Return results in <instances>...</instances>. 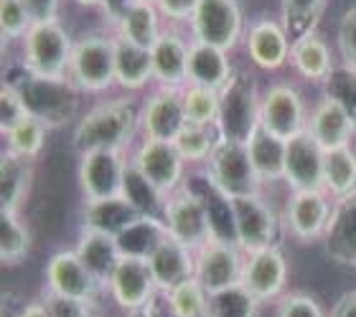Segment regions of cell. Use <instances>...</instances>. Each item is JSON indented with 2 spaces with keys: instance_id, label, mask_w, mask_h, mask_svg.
<instances>
[{
  "instance_id": "7a4b0ae2",
  "label": "cell",
  "mask_w": 356,
  "mask_h": 317,
  "mask_svg": "<svg viewBox=\"0 0 356 317\" xmlns=\"http://www.w3.org/2000/svg\"><path fill=\"white\" fill-rule=\"evenodd\" d=\"M3 84L18 89L26 110L33 119H38L46 130H61L69 122H74L82 107L79 89L72 79H49V76H33L21 64V71L15 79H3Z\"/></svg>"
},
{
  "instance_id": "d6a6232c",
  "label": "cell",
  "mask_w": 356,
  "mask_h": 317,
  "mask_svg": "<svg viewBox=\"0 0 356 317\" xmlns=\"http://www.w3.org/2000/svg\"><path fill=\"white\" fill-rule=\"evenodd\" d=\"M323 191L336 200L356 191V153L354 148L328 150L323 157Z\"/></svg>"
},
{
  "instance_id": "b9f144b4",
  "label": "cell",
  "mask_w": 356,
  "mask_h": 317,
  "mask_svg": "<svg viewBox=\"0 0 356 317\" xmlns=\"http://www.w3.org/2000/svg\"><path fill=\"white\" fill-rule=\"evenodd\" d=\"M323 96H331L336 104H341V110L349 114L356 130V69L346 64H336L334 71L323 81Z\"/></svg>"
},
{
  "instance_id": "484cf974",
  "label": "cell",
  "mask_w": 356,
  "mask_h": 317,
  "mask_svg": "<svg viewBox=\"0 0 356 317\" xmlns=\"http://www.w3.org/2000/svg\"><path fill=\"white\" fill-rule=\"evenodd\" d=\"M232 74H234V69H232L227 51L193 41L191 51H188V84L186 87L222 92L227 87V81L232 79Z\"/></svg>"
},
{
  "instance_id": "1f68e13d",
  "label": "cell",
  "mask_w": 356,
  "mask_h": 317,
  "mask_svg": "<svg viewBox=\"0 0 356 317\" xmlns=\"http://www.w3.org/2000/svg\"><path fill=\"white\" fill-rule=\"evenodd\" d=\"M115 239H118V246L122 257L145 259V262H148V259L153 257V251L168 239V229H165L163 219L140 216V219H135V221Z\"/></svg>"
},
{
  "instance_id": "ac0fdd59",
  "label": "cell",
  "mask_w": 356,
  "mask_h": 317,
  "mask_svg": "<svg viewBox=\"0 0 356 317\" xmlns=\"http://www.w3.org/2000/svg\"><path fill=\"white\" fill-rule=\"evenodd\" d=\"M107 292L112 295V300L122 307V310H138V307H148L161 297L150 272V264L145 259H120L118 269L112 274Z\"/></svg>"
},
{
  "instance_id": "5b68a950",
  "label": "cell",
  "mask_w": 356,
  "mask_h": 317,
  "mask_svg": "<svg viewBox=\"0 0 356 317\" xmlns=\"http://www.w3.org/2000/svg\"><path fill=\"white\" fill-rule=\"evenodd\" d=\"M69 79L84 94H99V92H107L112 84H118L115 81V38L89 33L74 41Z\"/></svg>"
},
{
  "instance_id": "e575fe53",
  "label": "cell",
  "mask_w": 356,
  "mask_h": 317,
  "mask_svg": "<svg viewBox=\"0 0 356 317\" xmlns=\"http://www.w3.org/2000/svg\"><path fill=\"white\" fill-rule=\"evenodd\" d=\"M33 237L18 211H0V259L6 266H18L29 259Z\"/></svg>"
},
{
  "instance_id": "603a6c76",
  "label": "cell",
  "mask_w": 356,
  "mask_h": 317,
  "mask_svg": "<svg viewBox=\"0 0 356 317\" xmlns=\"http://www.w3.org/2000/svg\"><path fill=\"white\" fill-rule=\"evenodd\" d=\"M305 132L328 153L336 148H349L356 130L349 114L341 110V104H336L331 96H321V102L308 114Z\"/></svg>"
},
{
  "instance_id": "52a82bcc",
  "label": "cell",
  "mask_w": 356,
  "mask_h": 317,
  "mask_svg": "<svg viewBox=\"0 0 356 317\" xmlns=\"http://www.w3.org/2000/svg\"><path fill=\"white\" fill-rule=\"evenodd\" d=\"M188 26L196 44L214 46L222 51H232L247 33L237 0H201Z\"/></svg>"
},
{
  "instance_id": "d6986e66",
  "label": "cell",
  "mask_w": 356,
  "mask_h": 317,
  "mask_svg": "<svg viewBox=\"0 0 356 317\" xmlns=\"http://www.w3.org/2000/svg\"><path fill=\"white\" fill-rule=\"evenodd\" d=\"M323 157L326 150L311 135H296L285 153V183L290 191H323Z\"/></svg>"
},
{
  "instance_id": "30bf717a",
  "label": "cell",
  "mask_w": 356,
  "mask_h": 317,
  "mask_svg": "<svg viewBox=\"0 0 356 317\" xmlns=\"http://www.w3.org/2000/svg\"><path fill=\"white\" fill-rule=\"evenodd\" d=\"M232 208H234V223H237V246L245 254L277 246L280 221L273 206L262 198V193L232 198Z\"/></svg>"
},
{
  "instance_id": "44dd1931",
  "label": "cell",
  "mask_w": 356,
  "mask_h": 317,
  "mask_svg": "<svg viewBox=\"0 0 356 317\" xmlns=\"http://www.w3.org/2000/svg\"><path fill=\"white\" fill-rule=\"evenodd\" d=\"M247 53L257 69L262 71H277L290 61L293 41L285 33L280 23L275 21H257L245 33Z\"/></svg>"
},
{
  "instance_id": "f546056e",
  "label": "cell",
  "mask_w": 356,
  "mask_h": 317,
  "mask_svg": "<svg viewBox=\"0 0 356 317\" xmlns=\"http://www.w3.org/2000/svg\"><path fill=\"white\" fill-rule=\"evenodd\" d=\"M290 61L296 71L303 79L308 81H323L328 79V74L334 71V53H331V46L326 44V38L321 33H311V36H303L293 41V49H290Z\"/></svg>"
},
{
  "instance_id": "f5cc1de1",
  "label": "cell",
  "mask_w": 356,
  "mask_h": 317,
  "mask_svg": "<svg viewBox=\"0 0 356 317\" xmlns=\"http://www.w3.org/2000/svg\"><path fill=\"white\" fill-rule=\"evenodd\" d=\"M328 317H356V289L346 292V295L331 307Z\"/></svg>"
},
{
  "instance_id": "4dcf8cb0",
  "label": "cell",
  "mask_w": 356,
  "mask_h": 317,
  "mask_svg": "<svg viewBox=\"0 0 356 317\" xmlns=\"http://www.w3.org/2000/svg\"><path fill=\"white\" fill-rule=\"evenodd\" d=\"M135 219H140V214L122 196H118V198H104V200H84L82 229L102 231V234L118 237Z\"/></svg>"
},
{
  "instance_id": "6f0895ef",
  "label": "cell",
  "mask_w": 356,
  "mask_h": 317,
  "mask_svg": "<svg viewBox=\"0 0 356 317\" xmlns=\"http://www.w3.org/2000/svg\"><path fill=\"white\" fill-rule=\"evenodd\" d=\"M196 317H211V315H209V310H207V312H201V315H196Z\"/></svg>"
},
{
  "instance_id": "8fae6325",
  "label": "cell",
  "mask_w": 356,
  "mask_h": 317,
  "mask_svg": "<svg viewBox=\"0 0 356 317\" xmlns=\"http://www.w3.org/2000/svg\"><path fill=\"white\" fill-rule=\"evenodd\" d=\"M308 114L311 112H305V104L296 87L280 81L262 92L260 125L275 137L288 142L296 135H303L308 127Z\"/></svg>"
},
{
  "instance_id": "d4e9b609",
  "label": "cell",
  "mask_w": 356,
  "mask_h": 317,
  "mask_svg": "<svg viewBox=\"0 0 356 317\" xmlns=\"http://www.w3.org/2000/svg\"><path fill=\"white\" fill-rule=\"evenodd\" d=\"M74 251H76V257L82 259V264L89 269V274L107 289L112 274H115L120 259H122L118 239L110 237V234H102V231L82 229Z\"/></svg>"
},
{
  "instance_id": "836d02e7",
  "label": "cell",
  "mask_w": 356,
  "mask_h": 317,
  "mask_svg": "<svg viewBox=\"0 0 356 317\" xmlns=\"http://www.w3.org/2000/svg\"><path fill=\"white\" fill-rule=\"evenodd\" d=\"M161 13L156 3H138L118 26V36L143 49H153L161 38Z\"/></svg>"
},
{
  "instance_id": "c3c4849f",
  "label": "cell",
  "mask_w": 356,
  "mask_h": 317,
  "mask_svg": "<svg viewBox=\"0 0 356 317\" xmlns=\"http://www.w3.org/2000/svg\"><path fill=\"white\" fill-rule=\"evenodd\" d=\"M339 53H341V64L356 69V6L346 8V13L339 21Z\"/></svg>"
},
{
  "instance_id": "2e32d148",
  "label": "cell",
  "mask_w": 356,
  "mask_h": 317,
  "mask_svg": "<svg viewBox=\"0 0 356 317\" xmlns=\"http://www.w3.org/2000/svg\"><path fill=\"white\" fill-rule=\"evenodd\" d=\"M54 295L72 297V300H84L95 302L104 292V287L89 274V269L82 264V259L76 257L74 249H64L51 254L46 264V287Z\"/></svg>"
},
{
  "instance_id": "9c48e42d",
  "label": "cell",
  "mask_w": 356,
  "mask_h": 317,
  "mask_svg": "<svg viewBox=\"0 0 356 317\" xmlns=\"http://www.w3.org/2000/svg\"><path fill=\"white\" fill-rule=\"evenodd\" d=\"M163 223L168 229V237L178 243L188 246L191 251H199L207 241H211V226H209L207 208L201 198L188 188H178L165 198Z\"/></svg>"
},
{
  "instance_id": "11a10c76",
  "label": "cell",
  "mask_w": 356,
  "mask_h": 317,
  "mask_svg": "<svg viewBox=\"0 0 356 317\" xmlns=\"http://www.w3.org/2000/svg\"><path fill=\"white\" fill-rule=\"evenodd\" d=\"M125 317H156V302L148 307H138V310H127Z\"/></svg>"
},
{
  "instance_id": "f907efd6",
  "label": "cell",
  "mask_w": 356,
  "mask_h": 317,
  "mask_svg": "<svg viewBox=\"0 0 356 317\" xmlns=\"http://www.w3.org/2000/svg\"><path fill=\"white\" fill-rule=\"evenodd\" d=\"M59 3L61 0H23L26 10L31 13L33 26L59 23Z\"/></svg>"
},
{
  "instance_id": "7c38bea8",
  "label": "cell",
  "mask_w": 356,
  "mask_h": 317,
  "mask_svg": "<svg viewBox=\"0 0 356 317\" xmlns=\"http://www.w3.org/2000/svg\"><path fill=\"white\" fill-rule=\"evenodd\" d=\"M130 162L156 185L158 191L163 193L165 198L171 193H176L178 188H184L186 183V162L181 157V153H178L176 142H161L143 137V142L138 145Z\"/></svg>"
},
{
  "instance_id": "816d5d0a",
  "label": "cell",
  "mask_w": 356,
  "mask_h": 317,
  "mask_svg": "<svg viewBox=\"0 0 356 317\" xmlns=\"http://www.w3.org/2000/svg\"><path fill=\"white\" fill-rule=\"evenodd\" d=\"M138 3H140V0H102V3H99V10H102L104 18L118 28L120 23H122V18H125Z\"/></svg>"
},
{
  "instance_id": "680465c9",
  "label": "cell",
  "mask_w": 356,
  "mask_h": 317,
  "mask_svg": "<svg viewBox=\"0 0 356 317\" xmlns=\"http://www.w3.org/2000/svg\"><path fill=\"white\" fill-rule=\"evenodd\" d=\"M143 3H156V0H143Z\"/></svg>"
},
{
  "instance_id": "d590c367",
  "label": "cell",
  "mask_w": 356,
  "mask_h": 317,
  "mask_svg": "<svg viewBox=\"0 0 356 317\" xmlns=\"http://www.w3.org/2000/svg\"><path fill=\"white\" fill-rule=\"evenodd\" d=\"M122 198H125L140 216H148V219H163L165 196L158 191L156 185L150 183L148 178L143 175L140 170L135 168L133 162H130L125 170Z\"/></svg>"
},
{
  "instance_id": "bcb514c9",
  "label": "cell",
  "mask_w": 356,
  "mask_h": 317,
  "mask_svg": "<svg viewBox=\"0 0 356 317\" xmlns=\"http://www.w3.org/2000/svg\"><path fill=\"white\" fill-rule=\"evenodd\" d=\"M44 307L49 310V317H97V305L84 302V300H72V297L54 295L44 289V295L38 297Z\"/></svg>"
},
{
  "instance_id": "8d00e7d4",
  "label": "cell",
  "mask_w": 356,
  "mask_h": 317,
  "mask_svg": "<svg viewBox=\"0 0 356 317\" xmlns=\"http://www.w3.org/2000/svg\"><path fill=\"white\" fill-rule=\"evenodd\" d=\"M328 0H280V26L293 41L316 33Z\"/></svg>"
},
{
  "instance_id": "7bdbcfd3",
  "label": "cell",
  "mask_w": 356,
  "mask_h": 317,
  "mask_svg": "<svg viewBox=\"0 0 356 317\" xmlns=\"http://www.w3.org/2000/svg\"><path fill=\"white\" fill-rule=\"evenodd\" d=\"M186 117L191 125H216L219 117V92L201 87H184Z\"/></svg>"
},
{
  "instance_id": "5bb4252c",
  "label": "cell",
  "mask_w": 356,
  "mask_h": 317,
  "mask_svg": "<svg viewBox=\"0 0 356 317\" xmlns=\"http://www.w3.org/2000/svg\"><path fill=\"white\" fill-rule=\"evenodd\" d=\"M331 214H334V206L326 191H293L285 203L282 226L293 239L311 243L323 239Z\"/></svg>"
},
{
  "instance_id": "9f6ffc18",
  "label": "cell",
  "mask_w": 356,
  "mask_h": 317,
  "mask_svg": "<svg viewBox=\"0 0 356 317\" xmlns=\"http://www.w3.org/2000/svg\"><path fill=\"white\" fill-rule=\"evenodd\" d=\"M76 3H79V6H84V8H99V3H102V0H76Z\"/></svg>"
},
{
  "instance_id": "74e56055",
  "label": "cell",
  "mask_w": 356,
  "mask_h": 317,
  "mask_svg": "<svg viewBox=\"0 0 356 317\" xmlns=\"http://www.w3.org/2000/svg\"><path fill=\"white\" fill-rule=\"evenodd\" d=\"M209 315L211 317H260V300L245 287L234 284L216 295H209Z\"/></svg>"
},
{
  "instance_id": "4fadbf2b",
  "label": "cell",
  "mask_w": 356,
  "mask_h": 317,
  "mask_svg": "<svg viewBox=\"0 0 356 317\" xmlns=\"http://www.w3.org/2000/svg\"><path fill=\"white\" fill-rule=\"evenodd\" d=\"M242 272H245V251L237 243L211 239L196 251V280L209 295L242 284Z\"/></svg>"
},
{
  "instance_id": "f6af8a7d",
  "label": "cell",
  "mask_w": 356,
  "mask_h": 317,
  "mask_svg": "<svg viewBox=\"0 0 356 317\" xmlns=\"http://www.w3.org/2000/svg\"><path fill=\"white\" fill-rule=\"evenodd\" d=\"M275 317H328L323 305L308 292H285L275 305Z\"/></svg>"
},
{
  "instance_id": "7402d4cb",
  "label": "cell",
  "mask_w": 356,
  "mask_h": 317,
  "mask_svg": "<svg viewBox=\"0 0 356 317\" xmlns=\"http://www.w3.org/2000/svg\"><path fill=\"white\" fill-rule=\"evenodd\" d=\"M150 272H153V280H156V287L161 295L176 289L178 284L193 280L196 277V251H191L188 246L178 243L176 239H165L153 257L148 259Z\"/></svg>"
},
{
  "instance_id": "277c9868",
  "label": "cell",
  "mask_w": 356,
  "mask_h": 317,
  "mask_svg": "<svg viewBox=\"0 0 356 317\" xmlns=\"http://www.w3.org/2000/svg\"><path fill=\"white\" fill-rule=\"evenodd\" d=\"M72 51H74V41L69 38L64 26H59V23H44V26H33L29 31V36L23 38L21 64L33 76L69 79Z\"/></svg>"
},
{
  "instance_id": "60d3db41",
  "label": "cell",
  "mask_w": 356,
  "mask_h": 317,
  "mask_svg": "<svg viewBox=\"0 0 356 317\" xmlns=\"http://www.w3.org/2000/svg\"><path fill=\"white\" fill-rule=\"evenodd\" d=\"M161 297H163L165 307H168V312L173 317H196L209 310V292L201 287L196 277L178 284L176 289H171V292H165Z\"/></svg>"
},
{
  "instance_id": "e0dca14e",
  "label": "cell",
  "mask_w": 356,
  "mask_h": 317,
  "mask_svg": "<svg viewBox=\"0 0 356 317\" xmlns=\"http://www.w3.org/2000/svg\"><path fill=\"white\" fill-rule=\"evenodd\" d=\"M242 284L260 300V305L277 302L288 287V259L280 246L245 254Z\"/></svg>"
},
{
  "instance_id": "f35d334b",
  "label": "cell",
  "mask_w": 356,
  "mask_h": 317,
  "mask_svg": "<svg viewBox=\"0 0 356 317\" xmlns=\"http://www.w3.org/2000/svg\"><path fill=\"white\" fill-rule=\"evenodd\" d=\"M219 145V132L211 125H188L181 130V135L176 137V148L184 157V162H201L207 165L211 153Z\"/></svg>"
},
{
  "instance_id": "4316f807",
  "label": "cell",
  "mask_w": 356,
  "mask_h": 317,
  "mask_svg": "<svg viewBox=\"0 0 356 317\" xmlns=\"http://www.w3.org/2000/svg\"><path fill=\"white\" fill-rule=\"evenodd\" d=\"M250 160L254 165V173L260 178L262 185H273L285 180V153H288V142L267 132L265 127H257L252 137L245 142Z\"/></svg>"
},
{
  "instance_id": "ffe728a7",
  "label": "cell",
  "mask_w": 356,
  "mask_h": 317,
  "mask_svg": "<svg viewBox=\"0 0 356 317\" xmlns=\"http://www.w3.org/2000/svg\"><path fill=\"white\" fill-rule=\"evenodd\" d=\"M321 241L328 262L356 269V191L334 203V214Z\"/></svg>"
},
{
  "instance_id": "ee69618b",
  "label": "cell",
  "mask_w": 356,
  "mask_h": 317,
  "mask_svg": "<svg viewBox=\"0 0 356 317\" xmlns=\"http://www.w3.org/2000/svg\"><path fill=\"white\" fill-rule=\"evenodd\" d=\"M33 28L31 13L26 10L23 0H0V33H3V46L10 41H23Z\"/></svg>"
},
{
  "instance_id": "ab89813d",
  "label": "cell",
  "mask_w": 356,
  "mask_h": 317,
  "mask_svg": "<svg viewBox=\"0 0 356 317\" xmlns=\"http://www.w3.org/2000/svg\"><path fill=\"white\" fill-rule=\"evenodd\" d=\"M46 132L49 130L38 119L26 117L21 125H15L10 132L3 135L6 137V150L13 153V155L26 157V160H36L46 145Z\"/></svg>"
},
{
  "instance_id": "83f0119b",
  "label": "cell",
  "mask_w": 356,
  "mask_h": 317,
  "mask_svg": "<svg viewBox=\"0 0 356 317\" xmlns=\"http://www.w3.org/2000/svg\"><path fill=\"white\" fill-rule=\"evenodd\" d=\"M33 183V160L3 150L0 155V211H21Z\"/></svg>"
},
{
  "instance_id": "681fc988",
  "label": "cell",
  "mask_w": 356,
  "mask_h": 317,
  "mask_svg": "<svg viewBox=\"0 0 356 317\" xmlns=\"http://www.w3.org/2000/svg\"><path fill=\"white\" fill-rule=\"evenodd\" d=\"M201 0H156L158 13L171 23H191L193 13L199 10Z\"/></svg>"
},
{
  "instance_id": "9a60e30c",
  "label": "cell",
  "mask_w": 356,
  "mask_h": 317,
  "mask_svg": "<svg viewBox=\"0 0 356 317\" xmlns=\"http://www.w3.org/2000/svg\"><path fill=\"white\" fill-rule=\"evenodd\" d=\"M186 125H188V117H186L184 89L158 87L156 94H150L148 102L143 104L140 127L143 137L148 140L176 142Z\"/></svg>"
},
{
  "instance_id": "7dc6e473",
  "label": "cell",
  "mask_w": 356,
  "mask_h": 317,
  "mask_svg": "<svg viewBox=\"0 0 356 317\" xmlns=\"http://www.w3.org/2000/svg\"><path fill=\"white\" fill-rule=\"evenodd\" d=\"M26 117H31V114L23 104L21 94H18V89L10 87V84H3V89H0V132H10Z\"/></svg>"
},
{
  "instance_id": "6da1fadb",
  "label": "cell",
  "mask_w": 356,
  "mask_h": 317,
  "mask_svg": "<svg viewBox=\"0 0 356 317\" xmlns=\"http://www.w3.org/2000/svg\"><path fill=\"white\" fill-rule=\"evenodd\" d=\"M143 107L133 99H107V102L95 104L87 114L76 119L74 135H72V148L84 155L92 150H120L125 153L140 127Z\"/></svg>"
},
{
  "instance_id": "f1b7e54d",
  "label": "cell",
  "mask_w": 356,
  "mask_h": 317,
  "mask_svg": "<svg viewBox=\"0 0 356 317\" xmlns=\"http://www.w3.org/2000/svg\"><path fill=\"white\" fill-rule=\"evenodd\" d=\"M115 81L127 92H138L153 81V56L150 49L135 46L115 36Z\"/></svg>"
},
{
  "instance_id": "8992f818",
  "label": "cell",
  "mask_w": 356,
  "mask_h": 317,
  "mask_svg": "<svg viewBox=\"0 0 356 317\" xmlns=\"http://www.w3.org/2000/svg\"><path fill=\"white\" fill-rule=\"evenodd\" d=\"M207 178L227 198H242V196H254L262 191V183L254 173L245 142L219 140L207 162Z\"/></svg>"
},
{
  "instance_id": "db71d44e",
  "label": "cell",
  "mask_w": 356,
  "mask_h": 317,
  "mask_svg": "<svg viewBox=\"0 0 356 317\" xmlns=\"http://www.w3.org/2000/svg\"><path fill=\"white\" fill-rule=\"evenodd\" d=\"M18 317H49V310L44 307L41 300H36V302H29L26 307H21V315Z\"/></svg>"
},
{
  "instance_id": "cb8c5ba5",
  "label": "cell",
  "mask_w": 356,
  "mask_h": 317,
  "mask_svg": "<svg viewBox=\"0 0 356 317\" xmlns=\"http://www.w3.org/2000/svg\"><path fill=\"white\" fill-rule=\"evenodd\" d=\"M188 51L191 44L176 31H163L158 44L150 49L153 56V81L158 87L184 89L188 84Z\"/></svg>"
},
{
  "instance_id": "ba28073f",
  "label": "cell",
  "mask_w": 356,
  "mask_h": 317,
  "mask_svg": "<svg viewBox=\"0 0 356 317\" xmlns=\"http://www.w3.org/2000/svg\"><path fill=\"white\" fill-rule=\"evenodd\" d=\"M127 165L130 160L120 150H92V153L79 155L76 180H79L84 200H104L122 196Z\"/></svg>"
},
{
  "instance_id": "3957f363",
  "label": "cell",
  "mask_w": 356,
  "mask_h": 317,
  "mask_svg": "<svg viewBox=\"0 0 356 317\" xmlns=\"http://www.w3.org/2000/svg\"><path fill=\"white\" fill-rule=\"evenodd\" d=\"M262 94L250 71H234L227 87L219 92V117L216 132L219 140L247 142L252 132L260 127Z\"/></svg>"
}]
</instances>
